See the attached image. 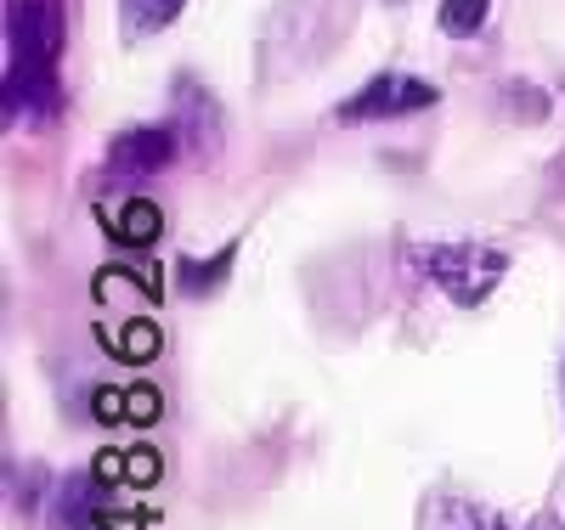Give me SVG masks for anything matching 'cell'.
Segmentation results:
<instances>
[{"label": "cell", "mask_w": 565, "mask_h": 530, "mask_svg": "<svg viewBox=\"0 0 565 530\" xmlns=\"http://www.w3.org/2000/svg\"><path fill=\"white\" fill-rule=\"evenodd\" d=\"M63 0H7V119L34 125L63 108L57 57H63Z\"/></svg>", "instance_id": "6da1fadb"}, {"label": "cell", "mask_w": 565, "mask_h": 530, "mask_svg": "<svg viewBox=\"0 0 565 530\" xmlns=\"http://www.w3.org/2000/svg\"><path fill=\"white\" fill-rule=\"evenodd\" d=\"M413 266H424V277L441 282L452 305H481L498 277H503V255L498 249H476V244H436V249H413Z\"/></svg>", "instance_id": "7a4b0ae2"}, {"label": "cell", "mask_w": 565, "mask_h": 530, "mask_svg": "<svg viewBox=\"0 0 565 530\" xmlns=\"http://www.w3.org/2000/svg\"><path fill=\"white\" fill-rule=\"evenodd\" d=\"M436 85L430 79H407V74H380L367 79L351 102L340 108L345 125H362V119H402V113H418V108H436Z\"/></svg>", "instance_id": "3957f363"}, {"label": "cell", "mask_w": 565, "mask_h": 530, "mask_svg": "<svg viewBox=\"0 0 565 530\" xmlns=\"http://www.w3.org/2000/svg\"><path fill=\"white\" fill-rule=\"evenodd\" d=\"M170 159H175V125H136V130L114 136V148H108V175L141 181V175H159Z\"/></svg>", "instance_id": "277c9868"}, {"label": "cell", "mask_w": 565, "mask_h": 530, "mask_svg": "<svg viewBox=\"0 0 565 530\" xmlns=\"http://www.w3.org/2000/svg\"><path fill=\"white\" fill-rule=\"evenodd\" d=\"M108 231H114V244L141 249V244H153V237L164 231V215H159V204H148V198H130L119 215H108Z\"/></svg>", "instance_id": "5b68a950"}, {"label": "cell", "mask_w": 565, "mask_h": 530, "mask_svg": "<svg viewBox=\"0 0 565 530\" xmlns=\"http://www.w3.org/2000/svg\"><path fill=\"white\" fill-rule=\"evenodd\" d=\"M186 7V0H125V34L141 40V34H159L175 23V12Z\"/></svg>", "instance_id": "8992f818"}, {"label": "cell", "mask_w": 565, "mask_h": 530, "mask_svg": "<svg viewBox=\"0 0 565 530\" xmlns=\"http://www.w3.org/2000/svg\"><path fill=\"white\" fill-rule=\"evenodd\" d=\"M487 12H492V0H441V7H436V23H441V34L469 40V34H481Z\"/></svg>", "instance_id": "52a82bcc"}, {"label": "cell", "mask_w": 565, "mask_h": 530, "mask_svg": "<svg viewBox=\"0 0 565 530\" xmlns=\"http://www.w3.org/2000/svg\"><path fill=\"white\" fill-rule=\"evenodd\" d=\"M430 530H503V524H498V513H487V508H476V502L447 497V502L430 513Z\"/></svg>", "instance_id": "ba28073f"}, {"label": "cell", "mask_w": 565, "mask_h": 530, "mask_svg": "<svg viewBox=\"0 0 565 530\" xmlns=\"http://www.w3.org/2000/svg\"><path fill=\"white\" fill-rule=\"evenodd\" d=\"M103 339L119 345L125 361H153V356L164 350V339H159V327H153V322H130L125 333H108V327H103Z\"/></svg>", "instance_id": "9c48e42d"}, {"label": "cell", "mask_w": 565, "mask_h": 530, "mask_svg": "<svg viewBox=\"0 0 565 530\" xmlns=\"http://www.w3.org/2000/svg\"><path fill=\"white\" fill-rule=\"evenodd\" d=\"M226 266H232V249H221V255H215L210 266H199V260H186V266H181V282H186V294H204V288H215Z\"/></svg>", "instance_id": "30bf717a"}, {"label": "cell", "mask_w": 565, "mask_h": 530, "mask_svg": "<svg viewBox=\"0 0 565 530\" xmlns=\"http://www.w3.org/2000/svg\"><path fill=\"white\" fill-rule=\"evenodd\" d=\"M159 412H164L159 390H148V383H141V390H125V418H130V423H153Z\"/></svg>", "instance_id": "8fae6325"}, {"label": "cell", "mask_w": 565, "mask_h": 530, "mask_svg": "<svg viewBox=\"0 0 565 530\" xmlns=\"http://www.w3.org/2000/svg\"><path fill=\"white\" fill-rule=\"evenodd\" d=\"M125 474L136 479V486H148V479H159V452H148V446H136V452L125 457Z\"/></svg>", "instance_id": "7c38bea8"}, {"label": "cell", "mask_w": 565, "mask_h": 530, "mask_svg": "<svg viewBox=\"0 0 565 530\" xmlns=\"http://www.w3.org/2000/svg\"><path fill=\"white\" fill-rule=\"evenodd\" d=\"M97 418H125V396L119 390H97Z\"/></svg>", "instance_id": "4fadbf2b"}, {"label": "cell", "mask_w": 565, "mask_h": 530, "mask_svg": "<svg viewBox=\"0 0 565 530\" xmlns=\"http://www.w3.org/2000/svg\"><path fill=\"white\" fill-rule=\"evenodd\" d=\"M532 530H565V524H559V513H537V519H532Z\"/></svg>", "instance_id": "5bb4252c"}]
</instances>
